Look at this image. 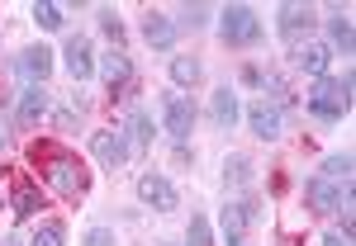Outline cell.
Masks as SVG:
<instances>
[{
    "mask_svg": "<svg viewBox=\"0 0 356 246\" xmlns=\"http://www.w3.org/2000/svg\"><path fill=\"white\" fill-rule=\"evenodd\" d=\"M304 109L314 114V118H323V123H337L342 114L352 109V71H347L342 81L323 76V81H318L314 90H309V95H304Z\"/></svg>",
    "mask_w": 356,
    "mask_h": 246,
    "instance_id": "obj_1",
    "label": "cell"
},
{
    "mask_svg": "<svg viewBox=\"0 0 356 246\" xmlns=\"http://www.w3.org/2000/svg\"><path fill=\"white\" fill-rule=\"evenodd\" d=\"M261 19H257V10L252 5H228L219 15V38L223 48H252V43H261Z\"/></svg>",
    "mask_w": 356,
    "mask_h": 246,
    "instance_id": "obj_2",
    "label": "cell"
},
{
    "mask_svg": "<svg viewBox=\"0 0 356 246\" xmlns=\"http://www.w3.org/2000/svg\"><path fill=\"white\" fill-rule=\"evenodd\" d=\"M48 185H53L62 199H81L86 194V166L76 161V157H67V152H57V157H48Z\"/></svg>",
    "mask_w": 356,
    "mask_h": 246,
    "instance_id": "obj_3",
    "label": "cell"
},
{
    "mask_svg": "<svg viewBox=\"0 0 356 246\" xmlns=\"http://www.w3.org/2000/svg\"><path fill=\"white\" fill-rule=\"evenodd\" d=\"M275 24H280V38H285V43H300V38H309V28H314V5L285 0V5L275 10Z\"/></svg>",
    "mask_w": 356,
    "mask_h": 246,
    "instance_id": "obj_4",
    "label": "cell"
},
{
    "mask_svg": "<svg viewBox=\"0 0 356 246\" xmlns=\"http://www.w3.org/2000/svg\"><path fill=\"white\" fill-rule=\"evenodd\" d=\"M138 199H143V204H152L157 213H171V209L181 204L176 185H171L166 175H152V170H147V175H138Z\"/></svg>",
    "mask_w": 356,
    "mask_h": 246,
    "instance_id": "obj_5",
    "label": "cell"
},
{
    "mask_svg": "<svg viewBox=\"0 0 356 246\" xmlns=\"http://www.w3.org/2000/svg\"><path fill=\"white\" fill-rule=\"evenodd\" d=\"M90 152H95V161L105 166V170H119V166H129V142H124V133H110V128L90 133Z\"/></svg>",
    "mask_w": 356,
    "mask_h": 246,
    "instance_id": "obj_6",
    "label": "cell"
},
{
    "mask_svg": "<svg viewBox=\"0 0 356 246\" xmlns=\"http://www.w3.org/2000/svg\"><path fill=\"white\" fill-rule=\"evenodd\" d=\"M347 194L352 190H342V185H332V180H323V175H314V180L304 185V204H309L314 213H337Z\"/></svg>",
    "mask_w": 356,
    "mask_h": 246,
    "instance_id": "obj_7",
    "label": "cell"
},
{
    "mask_svg": "<svg viewBox=\"0 0 356 246\" xmlns=\"http://www.w3.org/2000/svg\"><path fill=\"white\" fill-rule=\"evenodd\" d=\"M95 71L105 76L110 90H124V85H134V57L124 53V48H110L105 57H95Z\"/></svg>",
    "mask_w": 356,
    "mask_h": 246,
    "instance_id": "obj_8",
    "label": "cell"
},
{
    "mask_svg": "<svg viewBox=\"0 0 356 246\" xmlns=\"http://www.w3.org/2000/svg\"><path fill=\"white\" fill-rule=\"evenodd\" d=\"M162 118H166V133L176 137V142H186V137L195 133V105L186 100V95H166Z\"/></svg>",
    "mask_w": 356,
    "mask_h": 246,
    "instance_id": "obj_9",
    "label": "cell"
},
{
    "mask_svg": "<svg viewBox=\"0 0 356 246\" xmlns=\"http://www.w3.org/2000/svg\"><path fill=\"white\" fill-rule=\"evenodd\" d=\"M48 105H53V95H48L43 85H29L24 95L15 100V123H19V128H33V123H43V118H48Z\"/></svg>",
    "mask_w": 356,
    "mask_h": 246,
    "instance_id": "obj_10",
    "label": "cell"
},
{
    "mask_svg": "<svg viewBox=\"0 0 356 246\" xmlns=\"http://www.w3.org/2000/svg\"><path fill=\"white\" fill-rule=\"evenodd\" d=\"M62 57H67L72 81H90V76H95V48H90V38H86V33H72Z\"/></svg>",
    "mask_w": 356,
    "mask_h": 246,
    "instance_id": "obj_11",
    "label": "cell"
},
{
    "mask_svg": "<svg viewBox=\"0 0 356 246\" xmlns=\"http://www.w3.org/2000/svg\"><path fill=\"white\" fill-rule=\"evenodd\" d=\"M290 62H295V71L314 76V81H323V76H328V67H332V48H328V43H300Z\"/></svg>",
    "mask_w": 356,
    "mask_h": 246,
    "instance_id": "obj_12",
    "label": "cell"
},
{
    "mask_svg": "<svg viewBox=\"0 0 356 246\" xmlns=\"http://www.w3.org/2000/svg\"><path fill=\"white\" fill-rule=\"evenodd\" d=\"M247 123H252V133L261 137V142H275V137L285 133V114L271 109L266 100H252V109H247Z\"/></svg>",
    "mask_w": 356,
    "mask_h": 246,
    "instance_id": "obj_13",
    "label": "cell"
},
{
    "mask_svg": "<svg viewBox=\"0 0 356 246\" xmlns=\"http://www.w3.org/2000/svg\"><path fill=\"white\" fill-rule=\"evenodd\" d=\"M252 222H261V204H257V199L228 204V209H223V237H228V242H243V232Z\"/></svg>",
    "mask_w": 356,
    "mask_h": 246,
    "instance_id": "obj_14",
    "label": "cell"
},
{
    "mask_svg": "<svg viewBox=\"0 0 356 246\" xmlns=\"http://www.w3.org/2000/svg\"><path fill=\"white\" fill-rule=\"evenodd\" d=\"M15 71L24 76V81H33V85H43L48 81V71H53V53L38 43V48H24L19 53V62H15Z\"/></svg>",
    "mask_w": 356,
    "mask_h": 246,
    "instance_id": "obj_15",
    "label": "cell"
},
{
    "mask_svg": "<svg viewBox=\"0 0 356 246\" xmlns=\"http://www.w3.org/2000/svg\"><path fill=\"white\" fill-rule=\"evenodd\" d=\"M176 33H181V28L171 24V19H166V15H157V10H147V19H143V38H147V48H176Z\"/></svg>",
    "mask_w": 356,
    "mask_h": 246,
    "instance_id": "obj_16",
    "label": "cell"
},
{
    "mask_svg": "<svg viewBox=\"0 0 356 246\" xmlns=\"http://www.w3.org/2000/svg\"><path fill=\"white\" fill-rule=\"evenodd\" d=\"M10 209H15V222H29L33 213H43V190L38 185H15V194H10Z\"/></svg>",
    "mask_w": 356,
    "mask_h": 246,
    "instance_id": "obj_17",
    "label": "cell"
},
{
    "mask_svg": "<svg viewBox=\"0 0 356 246\" xmlns=\"http://www.w3.org/2000/svg\"><path fill=\"white\" fill-rule=\"evenodd\" d=\"M238 114H243L238 90H233V85H219V90H214V123H219V128H233V123H238Z\"/></svg>",
    "mask_w": 356,
    "mask_h": 246,
    "instance_id": "obj_18",
    "label": "cell"
},
{
    "mask_svg": "<svg viewBox=\"0 0 356 246\" xmlns=\"http://www.w3.org/2000/svg\"><path fill=\"white\" fill-rule=\"evenodd\" d=\"M252 170H257V166H252V157L233 152V157L223 161V185H228V190H247V185H252Z\"/></svg>",
    "mask_w": 356,
    "mask_h": 246,
    "instance_id": "obj_19",
    "label": "cell"
},
{
    "mask_svg": "<svg viewBox=\"0 0 356 246\" xmlns=\"http://www.w3.org/2000/svg\"><path fill=\"white\" fill-rule=\"evenodd\" d=\"M261 90H266V95H271V100H266V105H271V109H295V105H300V100H295V90H290V85L280 81V76H275V71H266V76H261Z\"/></svg>",
    "mask_w": 356,
    "mask_h": 246,
    "instance_id": "obj_20",
    "label": "cell"
},
{
    "mask_svg": "<svg viewBox=\"0 0 356 246\" xmlns=\"http://www.w3.org/2000/svg\"><path fill=\"white\" fill-rule=\"evenodd\" d=\"M323 180L352 190V152H332V157H323Z\"/></svg>",
    "mask_w": 356,
    "mask_h": 246,
    "instance_id": "obj_21",
    "label": "cell"
},
{
    "mask_svg": "<svg viewBox=\"0 0 356 246\" xmlns=\"http://www.w3.org/2000/svg\"><path fill=\"white\" fill-rule=\"evenodd\" d=\"M200 76H204L200 57H171V81H176V85H186V90H195V85H200Z\"/></svg>",
    "mask_w": 356,
    "mask_h": 246,
    "instance_id": "obj_22",
    "label": "cell"
},
{
    "mask_svg": "<svg viewBox=\"0 0 356 246\" xmlns=\"http://www.w3.org/2000/svg\"><path fill=\"white\" fill-rule=\"evenodd\" d=\"M328 38H332V48H342V53H352V48H356L352 19H347L342 10H332V19H328Z\"/></svg>",
    "mask_w": 356,
    "mask_h": 246,
    "instance_id": "obj_23",
    "label": "cell"
},
{
    "mask_svg": "<svg viewBox=\"0 0 356 246\" xmlns=\"http://www.w3.org/2000/svg\"><path fill=\"white\" fill-rule=\"evenodd\" d=\"M129 133H134V147H143V152H147V147H152V133H157V128H152V114H147V109H134V114H129Z\"/></svg>",
    "mask_w": 356,
    "mask_h": 246,
    "instance_id": "obj_24",
    "label": "cell"
},
{
    "mask_svg": "<svg viewBox=\"0 0 356 246\" xmlns=\"http://www.w3.org/2000/svg\"><path fill=\"white\" fill-rule=\"evenodd\" d=\"M29 246H67V227H62V222H43Z\"/></svg>",
    "mask_w": 356,
    "mask_h": 246,
    "instance_id": "obj_25",
    "label": "cell"
},
{
    "mask_svg": "<svg viewBox=\"0 0 356 246\" xmlns=\"http://www.w3.org/2000/svg\"><path fill=\"white\" fill-rule=\"evenodd\" d=\"M186 246H214V232H209V222L191 213V232H186Z\"/></svg>",
    "mask_w": 356,
    "mask_h": 246,
    "instance_id": "obj_26",
    "label": "cell"
},
{
    "mask_svg": "<svg viewBox=\"0 0 356 246\" xmlns=\"http://www.w3.org/2000/svg\"><path fill=\"white\" fill-rule=\"evenodd\" d=\"M33 24L38 28H62V10L48 5V0H38V5H33Z\"/></svg>",
    "mask_w": 356,
    "mask_h": 246,
    "instance_id": "obj_27",
    "label": "cell"
},
{
    "mask_svg": "<svg viewBox=\"0 0 356 246\" xmlns=\"http://www.w3.org/2000/svg\"><path fill=\"white\" fill-rule=\"evenodd\" d=\"M204 19H209V10L195 0V5H181V24H176V28H200Z\"/></svg>",
    "mask_w": 356,
    "mask_h": 246,
    "instance_id": "obj_28",
    "label": "cell"
},
{
    "mask_svg": "<svg viewBox=\"0 0 356 246\" xmlns=\"http://www.w3.org/2000/svg\"><path fill=\"white\" fill-rule=\"evenodd\" d=\"M100 28H105V33H110V43H114V48H119V43H124V19H119V15H114V10H100Z\"/></svg>",
    "mask_w": 356,
    "mask_h": 246,
    "instance_id": "obj_29",
    "label": "cell"
},
{
    "mask_svg": "<svg viewBox=\"0 0 356 246\" xmlns=\"http://www.w3.org/2000/svg\"><path fill=\"white\" fill-rule=\"evenodd\" d=\"M76 123H81V109H57V128H62V133H72Z\"/></svg>",
    "mask_w": 356,
    "mask_h": 246,
    "instance_id": "obj_30",
    "label": "cell"
},
{
    "mask_svg": "<svg viewBox=\"0 0 356 246\" xmlns=\"http://www.w3.org/2000/svg\"><path fill=\"white\" fill-rule=\"evenodd\" d=\"M114 237L110 232H105V227H90V232H86V246H110Z\"/></svg>",
    "mask_w": 356,
    "mask_h": 246,
    "instance_id": "obj_31",
    "label": "cell"
},
{
    "mask_svg": "<svg viewBox=\"0 0 356 246\" xmlns=\"http://www.w3.org/2000/svg\"><path fill=\"white\" fill-rule=\"evenodd\" d=\"M323 246H352V237H342V232H328V237H323Z\"/></svg>",
    "mask_w": 356,
    "mask_h": 246,
    "instance_id": "obj_32",
    "label": "cell"
},
{
    "mask_svg": "<svg viewBox=\"0 0 356 246\" xmlns=\"http://www.w3.org/2000/svg\"><path fill=\"white\" fill-rule=\"evenodd\" d=\"M0 152H5V128H0Z\"/></svg>",
    "mask_w": 356,
    "mask_h": 246,
    "instance_id": "obj_33",
    "label": "cell"
},
{
    "mask_svg": "<svg viewBox=\"0 0 356 246\" xmlns=\"http://www.w3.org/2000/svg\"><path fill=\"white\" fill-rule=\"evenodd\" d=\"M10 246H24V242H19V237H10Z\"/></svg>",
    "mask_w": 356,
    "mask_h": 246,
    "instance_id": "obj_34",
    "label": "cell"
},
{
    "mask_svg": "<svg viewBox=\"0 0 356 246\" xmlns=\"http://www.w3.org/2000/svg\"><path fill=\"white\" fill-rule=\"evenodd\" d=\"M228 246H247V242H228Z\"/></svg>",
    "mask_w": 356,
    "mask_h": 246,
    "instance_id": "obj_35",
    "label": "cell"
}]
</instances>
